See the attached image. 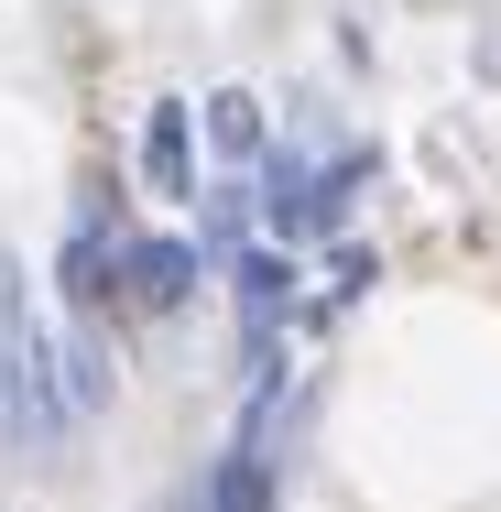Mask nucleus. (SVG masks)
Segmentation results:
<instances>
[{
  "instance_id": "obj_1",
  "label": "nucleus",
  "mask_w": 501,
  "mask_h": 512,
  "mask_svg": "<svg viewBox=\"0 0 501 512\" xmlns=\"http://www.w3.org/2000/svg\"><path fill=\"white\" fill-rule=\"evenodd\" d=\"M131 186L120 175H88L77 207H66V229H55V262H44V284H55V306L66 316H109V327H131L120 316V273H131Z\"/></svg>"
},
{
  "instance_id": "obj_2",
  "label": "nucleus",
  "mask_w": 501,
  "mask_h": 512,
  "mask_svg": "<svg viewBox=\"0 0 501 512\" xmlns=\"http://www.w3.org/2000/svg\"><path fill=\"white\" fill-rule=\"evenodd\" d=\"M207 284H218V262H207L197 229H153V218L131 229V273H120V316L131 327H175Z\"/></svg>"
},
{
  "instance_id": "obj_3",
  "label": "nucleus",
  "mask_w": 501,
  "mask_h": 512,
  "mask_svg": "<svg viewBox=\"0 0 501 512\" xmlns=\"http://www.w3.org/2000/svg\"><path fill=\"white\" fill-rule=\"evenodd\" d=\"M131 186L153 207H197L207 197V131H197V99H153L131 120Z\"/></svg>"
},
{
  "instance_id": "obj_4",
  "label": "nucleus",
  "mask_w": 501,
  "mask_h": 512,
  "mask_svg": "<svg viewBox=\"0 0 501 512\" xmlns=\"http://www.w3.org/2000/svg\"><path fill=\"white\" fill-rule=\"evenodd\" d=\"M218 295H229V338H295V306H305V262L295 240H251L218 262Z\"/></svg>"
},
{
  "instance_id": "obj_5",
  "label": "nucleus",
  "mask_w": 501,
  "mask_h": 512,
  "mask_svg": "<svg viewBox=\"0 0 501 512\" xmlns=\"http://www.w3.org/2000/svg\"><path fill=\"white\" fill-rule=\"evenodd\" d=\"M251 175H262V229H273V240H295V251H305V240H316V153L273 131V153H262Z\"/></svg>"
},
{
  "instance_id": "obj_6",
  "label": "nucleus",
  "mask_w": 501,
  "mask_h": 512,
  "mask_svg": "<svg viewBox=\"0 0 501 512\" xmlns=\"http://www.w3.org/2000/svg\"><path fill=\"white\" fill-rule=\"evenodd\" d=\"M371 284H382V251L338 229V240H327V262H316V284H305V306H295V327H305V338H327V327H338V316L360 306Z\"/></svg>"
},
{
  "instance_id": "obj_7",
  "label": "nucleus",
  "mask_w": 501,
  "mask_h": 512,
  "mask_svg": "<svg viewBox=\"0 0 501 512\" xmlns=\"http://www.w3.org/2000/svg\"><path fill=\"white\" fill-rule=\"evenodd\" d=\"M197 240H207V262H229V251H251V240H273V229H262V175H240V164H218V186L197 197Z\"/></svg>"
},
{
  "instance_id": "obj_8",
  "label": "nucleus",
  "mask_w": 501,
  "mask_h": 512,
  "mask_svg": "<svg viewBox=\"0 0 501 512\" xmlns=\"http://www.w3.org/2000/svg\"><path fill=\"white\" fill-rule=\"evenodd\" d=\"M197 131H207V153H218V164H240V175L273 153V109L251 99V88H207V99H197Z\"/></svg>"
},
{
  "instance_id": "obj_9",
  "label": "nucleus",
  "mask_w": 501,
  "mask_h": 512,
  "mask_svg": "<svg viewBox=\"0 0 501 512\" xmlns=\"http://www.w3.org/2000/svg\"><path fill=\"white\" fill-rule=\"evenodd\" d=\"M382 175V142H338V153H316V240H338L349 218H360V186Z\"/></svg>"
},
{
  "instance_id": "obj_10",
  "label": "nucleus",
  "mask_w": 501,
  "mask_h": 512,
  "mask_svg": "<svg viewBox=\"0 0 501 512\" xmlns=\"http://www.w3.org/2000/svg\"><path fill=\"white\" fill-rule=\"evenodd\" d=\"M33 284H22V262L0 251V425H11V382H22V349H33Z\"/></svg>"
},
{
  "instance_id": "obj_11",
  "label": "nucleus",
  "mask_w": 501,
  "mask_h": 512,
  "mask_svg": "<svg viewBox=\"0 0 501 512\" xmlns=\"http://www.w3.org/2000/svg\"><path fill=\"white\" fill-rule=\"evenodd\" d=\"M153 512H207V458H197V469H186V480H175V491H164Z\"/></svg>"
}]
</instances>
